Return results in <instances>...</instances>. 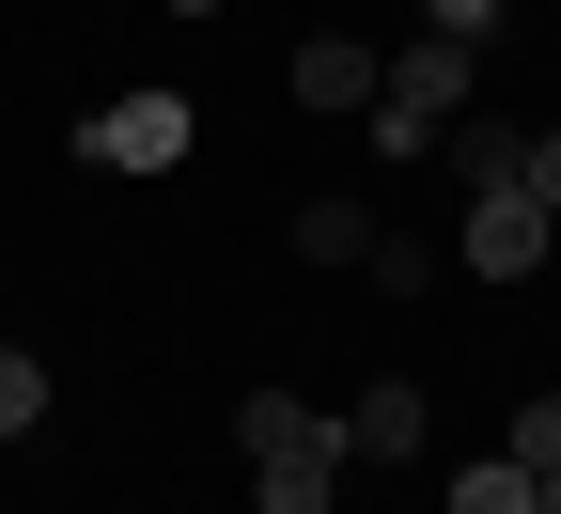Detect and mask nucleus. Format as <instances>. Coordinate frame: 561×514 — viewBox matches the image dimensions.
<instances>
[{
	"instance_id": "1",
	"label": "nucleus",
	"mask_w": 561,
	"mask_h": 514,
	"mask_svg": "<svg viewBox=\"0 0 561 514\" xmlns=\"http://www.w3.org/2000/svg\"><path fill=\"white\" fill-rule=\"evenodd\" d=\"M234 453H250V483H265V514H343V406H297V390H250L234 406Z\"/></svg>"
},
{
	"instance_id": "2",
	"label": "nucleus",
	"mask_w": 561,
	"mask_h": 514,
	"mask_svg": "<svg viewBox=\"0 0 561 514\" xmlns=\"http://www.w3.org/2000/svg\"><path fill=\"white\" fill-rule=\"evenodd\" d=\"M483 94V47H453V32H405L390 62H375V110H359V140L375 157H437V125Z\"/></svg>"
},
{
	"instance_id": "3",
	"label": "nucleus",
	"mask_w": 561,
	"mask_h": 514,
	"mask_svg": "<svg viewBox=\"0 0 561 514\" xmlns=\"http://www.w3.org/2000/svg\"><path fill=\"white\" fill-rule=\"evenodd\" d=\"M187 140H203V110H187V94H110V110L79 125V172H172Z\"/></svg>"
},
{
	"instance_id": "4",
	"label": "nucleus",
	"mask_w": 561,
	"mask_h": 514,
	"mask_svg": "<svg viewBox=\"0 0 561 514\" xmlns=\"http://www.w3.org/2000/svg\"><path fill=\"white\" fill-rule=\"evenodd\" d=\"M546 235H561V218L530 203V172H500V187H468V235H453V265H483V281H530V265H546Z\"/></svg>"
},
{
	"instance_id": "5",
	"label": "nucleus",
	"mask_w": 561,
	"mask_h": 514,
	"mask_svg": "<svg viewBox=\"0 0 561 514\" xmlns=\"http://www.w3.org/2000/svg\"><path fill=\"white\" fill-rule=\"evenodd\" d=\"M375 62H390V47H359V32H312V47H297V110H375Z\"/></svg>"
},
{
	"instance_id": "6",
	"label": "nucleus",
	"mask_w": 561,
	"mask_h": 514,
	"mask_svg": "<svg viewBox=\"0 0 561 514\" xmlns=\"http://www.w3.org/2000/svg\"><path fill=\"white\" fill-rule=\"evenodd\" d=\"M421 436H437V406H421L405 375H375L359 406H343V453H390V468H405V453H421Z\"/></svg>"
},
{
	"instance_id": "7",
	"label": "nucleus",
	"mask_w": 561,
	"mask_h": 514,
	"mask_svg": "<svg viewBox=\"0 0 561 514\" xmlns=\"http://www.w3.org/2000/svg\"><path fill=\"white\" fill-rule=\"evenodd\" d=\"M437 157H453L468 187H500V172H530V125H468V110H453V125H437Z\"/></svg>"
},
{
	"instance_id": "8",
	"label": "nucleus",
	"mask_w": 561,
	"mask_h": 514,
	"mask_svg": "<svg viewBox=\"0 0 561 514\" xmlns=\"http://www.w3.org/2000/svg\"><path fill=\"white\" fill-rule=\"evenodd\" d=\"M297 265H375V203H297Z\"/></svg>"
},
{
	"instance_id": "9",
	"label": "nucleus",
	"mask_w": 561,
	"mask_h": 514,
	"mask_svg": "<svg viewBox=\"0 0 561 514\" xmlns=\"http://www.w3.org/2000/svg\"><path fill=\"white\" fill-rule=\"evenodd\" d=\"M530 499H546V483H530L515 453H483V468H453V483H437V514H530Z\"/></svg>"
},
{
	"instance_id": "10",
	"label": "nucleus",
	"mask_w": 561,
	"mask_h": 514,
	"mask_svg": "<svg viewBox=\"0 0 561 514\" xmlns=\"http://www.w3.org/2000/svg\"><path fill=\"white\" fill-rule=\"evenodd\" d=\"M32 421H47V375H32V343L0 328V436H32Z\"/></svg>"
},
{
	"instance_id": "11",
	"label": "nucleus",
	"mask_w": 561,
	"mask_h": 514,
	"mask_svg": "<svg viewBox=\"0 0 561 514\" xmlns=\"http://www.w3.org/2000/svg\"><path fill=\"white\" fill-rule=\"evenodd\" d=\"M515 468H530V483L561 468V390H530V406H515Z\"/></svg>"
},
{
	"instance_id": "12",
	"label": "nucleus",
	"mask_w": 561,
	"mask_h": 514,
	"mask_svg": "<svg viewBox=\"0 0 561 514\" xmlns=\"http://www.w3.org/2000/svg\"><path fill=\"white\" fill-rule=\"evenodd\" d=\"M500 16H515V0H421V32H453V47H483Z\"/></svg>"
},
{
	"instance_id": "13",
	"label": "nucleus",
	"mask_w": 561,
	"mask_h": 514,
	"mask_svg": "<svg viewBox=\"0 0 561 514\" xmlns=\"http://www.w3.org/2000/svg\"><path fill=\"white\" fill-rule=\"evenodd\" d=\"M530 203L561 218V125H530Z\"/></svg>"
},
{
	"instance_id": "14",
	"label": "nucleus",
	"mask_w": 561,
	"mask_h": 514,
	"mask_svg": "<svg viewBox=\"0 0 561 514\" xmlns=\"http://www.w3.org/2000/svg\"><path fill=\"white\" fill-rule=\"evenodd\" d=\"M157 16H219V0H157Z\"/></svg>"
},
{
	"instance_id": "15",
	"label": "nucleus",
	"mask_w": 561,
	"mask_h": 514,
	"mask_svg": "<svg viewBox=\"0 0 561 514\" xmlns=\"http://www.w3.org/2000/svg\"><path fill=\"white\" fill-rule=\"evenodd\" d=\"M530 514H561V468H546V499H530Z\"/></svg>"
}]
</instances>
